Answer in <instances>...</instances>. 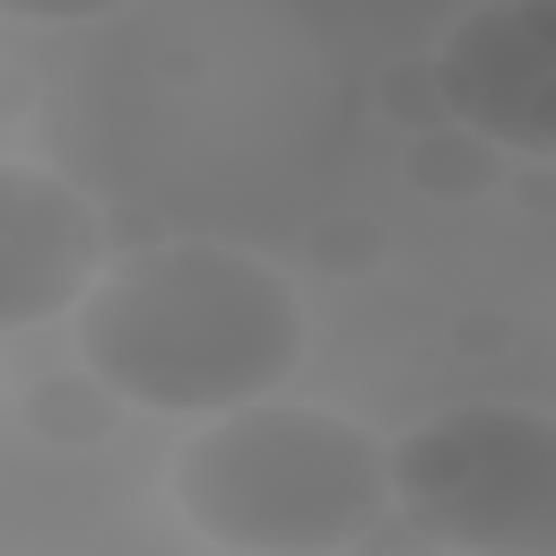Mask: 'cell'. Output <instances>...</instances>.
I'll return each mask as SVG.
<instances>
[{"label": "cell", "instance_id": "cell-3", "mask_svg": "<svg viewBox=\"0 0 556 556\" xmlns=\"http://www.w3.org/2000/svg\"><path fill=\"white\" fill-rule=\"evenodd\" d=\"M382 478L434 547H556V426L539 408H443L382 452Z\"/></svg>", "mask_w": 556, "mask_h": 556}, {"label": "cell", "instance_id": "cell-4", "mask_svg": "<svg viewBox=\"0 0 556 556\" xmlns=\"http://www.w3.org/2000/svg\"><path fill=\"white\" fill-rule=\"evenodd\" d=\"M434 96L460 130L547 156L556 148V0H486L434 52Z\"/></svg>", "mask_w": 556, "mask_h": 556}, {"label": "cell", "instance_id": "cell-2", "mask_svg": "<svg viewBox=\"0 0 556 556\" xmlns=\"http://www.w3.org/2000/svg\"><path fill=\"white\" fill-rule=\"evenodd\" d=\"M174 504L208 547L330 556L391 521V478L365 426L261 391L200 417V434L174 452Z\"/></svg>", "mask_w": 556, "mask_h": 556}, {"label": "cell", "instance_id": "cell-1", "mask_svg": "<svg viewBox=\"0 0 556 556\" xmlns=\"http://www.w3.org/2000/svg\"><path fill=\"white\" fill-rule=\"evenodd\" d=\"M70 348L113 400L208 417L304 365V304L243 243H148L96 261L70 304Z\"/></svg>", "mask_w": 556, "mask_h": 556}, {"label": "cell", "instance_id": "cell-6", "mask_svg": "<svg viewBox=\"0 0 556 556\" xmlns=\"http://www.w3.org/2000/svg\"><path fill=\"white\" fill-rule=\"evenodd\" d=\"M113 9H130V0H0V17H17V26H87Z\"/></svg>", "mask_w": 556, "mask_h": 556}, {"label": "cell", "instance_id": "cell-5", "mask_svg": "<svg viewBox=\"0 0 556 556\" xmlns=\"http://www.w3.org/2000/svg\"><path fill=\"white\" fill-rule=\"evenodd\" d=\"M104 261V217L70 174L0 156V330L61 321Z\"/></svg>", "mask_w": 556, "mask_h": 556}]
</instances>
